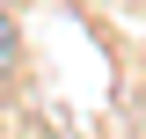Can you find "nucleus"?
Masks as SVG:
<instances>
[{
  "instance_id": "obj_1",
  "label": "nucleus",
  "mask_w": 146,
  "mask_h": 139,
  "mask_svg": "<svg viewBox=\"0 0 146 139\" xmlns=\"http://www.w3.org/2000/svg\"><path fill=\"white\" fill-rule=\"evenodd\" d=\"M15 66H22V29H15V15L0 7V81H7Z\"/></svg>"
}]
</instances>
